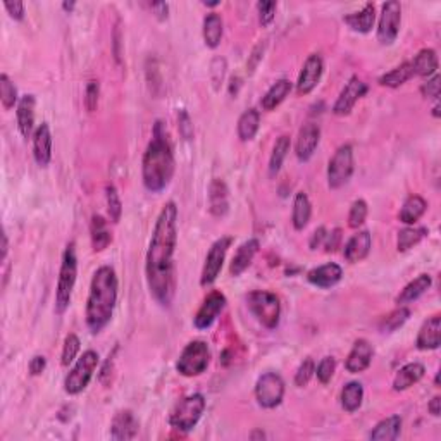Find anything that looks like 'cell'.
<instances>
[{"label":"cell","mask_w":441,"mask_h":441,"mask_svg":"<svg viewBox=\"0 0 441 441\" xmlns=\"http://www.w3.org/2000/svg\"><path fill=\"white\" fill-rule=\"evenodd\" d=\"M210 362L209 345L202 340H194L188 343L181 352L178 362H176V371L184 378H195L205 372Z\"/></svg>","instance_id":"8"},{"label":"cell","mask_w":441,"mask_h":441,"mask_svg":"<svg viewBox=\"0 0 441 441\" xmlns=\"http://www.w3.org/2000/svg\"><path fill=\"white\" fill-rule=\"evenodd\" d=\"M326 236H327V231L326 228H318L314 233H312L311 236V250H318L319 247H324V241H326Z\"/></svg>","instance_id":"54"},{"label":"cell","mask_w":441,"mask_h":441,"mask_svg":"<svg viewBox=\"0 0 441 441\" xmlns=\"http://www.w3.org/2000/svg\"><path fill=\"white\" fill-rule=\"evenodd\" d=\"M80 350H81L80 338H78L74 333L67 334L66 340H64V345H62V355H60V362H62L64 367H67L69 364H73L74 359L78 357V353H80Z\"/></svg>","instance_id":"43"},{"label":"cell","mask_w":441,"mask_h":441,"mask_svg":"<svg viewBox=\"0 0 441 441\" xmlns=\"http://www.w3.org/2000/svg\"><path fill=\"white\" fill-rule=\"evenodd\" d=\"M290 147H292V140H290L288 135H281L278 138L276 143L273 147V154H271V159H269V175L271 176H276L280 172L283 162H285L286 156L290 152Z\"/></svg>","instance_id":"39"},{"label":"cell","mask_w":441,"mask_h":441,"mask_svg":"<svg viewBox=\"0 0 441 441\" xmlns=\"http://www.w3.org/2000/svg\"><path fill=\"white\" fill-rule=\"evenodd\" d=\"M365 217H367V203H365V201H362V198H359V201L353 202L352 207H350L348 226L353 229L360 228L365 222Z\"/></svg>","instance_id":"45"},{"label":"cell","mask_w":441,"mask_h":441,"mask_svg":"<svg viewBox=\"0 0 441 441\" xmlns=\"http://www.w3.org/2000/svg\"><path fill=\"white\" fill-rule=\"evenodd\" d=\"M247 305L262 326H266L267 330L278 327L281 318V304L274 293L266 292V290L250 292L247 295Z\"/></svg>","instance_id":"5"},{"label":"cell","mask_w":441,"mask_h":441,"mask_svg":"<svg viewBox=\"0 0 441 441\" xmlns=\"http://www.w3.org/2000/svg\"><path fill=\"white\" fill-rule=\"evenodd\" d=\"M205 410V398L201 393H194L190 397L176 403L169 416V424L172 429L181 433H188L198 424Z\"/></svg>","instance_id":"6"},{"label":"cell","mask_w":441,"mask_h":441,"mask_svg":"<svg viewBox=\"0 0 441 441\" xmlns=\"http://www.w3.org/2000/svg\"><path fill=\"white\" fill-rule=\"evenodd\" d=\"M402 25V6L397 0L383 4L378 25V40L383 45H391L397 40Z\"/></svg>","instance_id":"12"},{"label":"cell","mask_w":441,"mask_h":441,"mask_svg":"<svg viewBox=\"0 0 441 441\" xmlns=\"http://www.w3.org/2000/svg\"><path fill=\"white\" fill-rule=\"evenodd\" d=\"M414 76H416V74H414L412 62H403L398 67H395V69H391L390 73L383 74V76L379 78V85L388 86V88H398V86L405 85V83Z\"/></svg>","instance_id":"37"},{"label":"cell","mask_w":441,"mask_h":441,"mask_svg":"<svg viewBox=\"0 0 441 441\" xmlns=\"http://www.w3.org/2000/svg\"><path fill=\"white\" fill-rule=\"evenodd\" d=\"M226 307V297L221 292H210L205 297L203 304L194 318V326L197 330H209L214 321L219 318V314Z\"/></svg>","instance_id":"13"},{"label":"cell","mask_w":441,"mask_h":441,"mask_svg":"<svg viewBox=\"0 0 441 441\" xmlns=\"http://www.w3.org/2000/svg\"><path fill=\"white\" fill-rule=\"evenodd\" d=\"M412 67L414 74H417V76H435L436 71H438V55H436L433 48H422L419 54L414 57Z\"/></svg>","instance_id":"31"},{"label":"cell","mask_w":441,"mask_h":441,"mask_svg":"<svg viewBox=\"0 0 441 441\" xmlns=\"http://www.w3.org/2000/svg\"><path fill=\"white\" fill-rule=\"evenodd\" d=\"M78 276V259L74 243H69L62 254V262H60L57 292H55V312L64 314L67 307L71 305V297H73L74 285H76Z\"/></svg>","instance_id":"4"},{"label":"cell","mask_w":441,"mask_h":441,"mask_svg":"<svg viewBox=\"0 0 441 441\" xmlns=\"http://www.w3.org/2000/svg\"><path fill=\"white\" fill-rule=\"evenodd\" d=\"M341 407L346 412H355L360 409L362 400H364V388L359 381H352L345 384L341 390Z\"/></svg>","instance_id":"38"},{"label":"cell","mask_w":441,"mask_h":441,"mask_svg":"<svg viewBox=\"0 0 441 441\" xmlns=\"http://www.w3.org/2000/svg\"><path fill=\"white\" fill-rule=\"evenodd\" d=\"M7 250H9V241H7V235L4 233L2 235V261H6Z\"/></svg>","instance_id":"59"},{"label":"cell","mask_w":441,"mask_h":441,"mask_svg":"<svg viewBox=\"0 0 441 441\" xmlns=\"http://www.w3.org/2000/svg\"><path fill=\"white\" fill-rule=\"evenodd\" d=\"M441 78L438 76V74H435V76L431 78V80H428L422 85L421 92L422 95H424V99H435L438 100L440 97V88H441Z\"/></svg>","instance_id":"50"},{"label":"cell","mask_w":441,"mask_h":441,"mask_svg":"<svg viewBox=\"0 0 441 441\" xmlns=\"http://www.w3.org/2000/svg\"><path fill=\"white\" fill-rule=\"evenodd\" d=\"M367 92V85L360 80L359 76H352L348 83L345 85V88L341 90L340 97L333 105V112L337 116H348L352 112V109L355 107V104Z\"/></svg>","instance_id":"14"},{"label":"cell","mask_w":441,"mask_h":441,"mask_svg":"<svg viewBox=\"0 0 441 441\" xmlns=\"http://www.w3.org/2000/svg\"><path fill=\"white\" fill-rule=\"evenodd\" d=\"M4 7H6V11L9 13V16L13 18V20L21 21L22 18H25V4L20 2V0H14V2H6L4 4Z\"/></svg>","instance_id":"52"},{"label":"cell","mask_w":441,"mask_h":441,"mask_svg":"<svg viewBox=\"0 0 441 441\" xmlns=\"http://www.w3.org/2000/svg\"><path fill=\"white\" fill-rule=\"evenodd\" d=\"M426 369L424 365L419 364V362H410V364H405L400 371L397 372L393 379V390L395 391H405L409 388H412L414 384H417L424 378Z\"/></svg>","instance_id":"25"},{"label":"cell","mask_w":441,"mask_h":441,"mask_svg":"<svg viewBox=\"0 0 441 441\" xmlns=\"http://www.w3.org/2000/svg\"><path fill=\"white\" fill-rule=\"evenodd\" d=\"M316 372V364L314 360L311 359V357H307L301 364L299 365V369H297V374H295V384L299 388H304L307 386L308 381L312 379V376H314Z\"/></svg>","instance_id":"46"},{"label":"cell","mask_w":441,"mask_h":441,"mask_svg":"<svg viewBox=\"0 0 441 441\" xmlns=\"http://www.w3.org/2000/svg\"><path fill=\"white\" fill-rule=\"evenodd\" d=\"M426 235H428V229L426 228H414V226H409V228L400 229L397 238L398 252L410 250V248L416 247Z\"/></svg>","instance_id":"40"},{"label":"cell","mask_w":441,"mask_h":441,"mask_svg":"<svg viewBox=\"0 0 441 441\" xmlns=\"http://www.w3.org/2000/svg\"><path fill=\"white\" fill-rule=\"evenodd\" d=\"M262 52H264V45H257V47H255V50H254V57L250 59V62L247 64V69H248V73H252V71L255 69V66H257L259 64V60H261V55H262Z\"/></svg>","instance_id":"57"},{"label":"cell","mask_w":441,"mask_h":441,"mask_svg":"<svg viewBox=\"0 0 441 441\" xmlns=\"http://www.w3.org/2000/svg\"><path fill=\"white\" fill-rule=\"evenodd\" d=\"M431 276L429 274H419V276L416 278L414 281H410L409 285L405 286V288L402 290V293L398 295L397 299V304L398 305H407V304H412V301H416L419 297L424 295L426 292L429 290V286H431Z\"/></svg>","instance_id":"30"},{"label":"cell","mask_w":441,"mask_h":441,"mask_svg":"<svg viewBox=\"0 0 441 441\" xmlns=\"http://www.w3.org/2000/svg\"><path fill=\"white\" fill-rule=\"evenodd\" d=\"M45 367H47V359L43 355H35L29 362V372L33 376H40L45 371Z\"/></svg>","instance_id":"55"},{"label":"cell","mask_w":441,"mask_h":441,"mask_svg":"<svg viewBox=\"0 0 441 441\" xmlns=\"http://www.w3.org/2000/svg\"><path fill=\"white\" fill-rule=\"evenodd\" d=\"M233 238L231 236H222V238L216 240L210 247L209 254L205 257V264H203L202 276H201V285L202 286H210L219 276L222 264H224L226 254H228L229 247H231Z\"/></svg>","instance_id":"11"},{"label":"cell","mask_w":441,"mask_h":441,"mask_svg":"<svg viewBox=\"0 0 441 441\" xmlns=\"http://www.w3.org/2000/svg\"><path fill=\"white\" fill-rule=\"evenodd\" d=\"M276 9H278V4L269 2V0L257 4L259 21H261L262 26H267V25H271V22H273L274 16H276Z\"/></svg>","instance_id":"49"},{"label":"cell","mask_w":441,"mask_h":441,"mask_svg":"<svg viewBox=\"0 0 441 441\" xmlns=\"http://www.w3.org/2000/svg\"><path fill=\"white\" fill-rule=\"evenodd\" d=\"M372 238L369 231H359L352 236L345 245V250H343V257L346 259L350 264H357L364 261L365 257L371 252Z\"/></svg>","instance_id":"22"},{"label":"cell","mask_w":441,"mask_h":441,"mask_svg":"<svg viewBox=\"0 0 441 441\" xmlns=\"http://www.w3.org/2000/svg\"><path fill=\"white\" fill-rule=\"evenodd\" d=\"M35 105H36L35 95H25L21 97L20 102H18L16 107L18 128H20V133L25 138L32 137L33 128H35Z\"/></svg>","instance_id":"23"},{"label":"cell","mask_w":441,"mask_h":441,"mask_svg":"<svg viewBox=\"0 0 441 441\" xmlns=\"http://www.w3.org/2000/svg\"><path fill=\"white\" fill-rule=\"evenodd\" d=\"M372 355H374V350H372L371 343L364 338L357 340L353 343L352 350H350L348 357H346L345 367L350 374H359V372H364L365 369L371 365Z\"/></svg>","instance_id":"17"},{"label":"cell","mask_w":441,"mask_h":441,"mask_svg":"<svg viewBox=\"0 0 441 441\" xmlns=\"http://www.w3.org/2000/svg\"><path fill=\"white\" fill-rule=\"evenodd\" d=\"M99 95H100V85L99 81L92 80L86 85L85 92V107L88 112H95L99 107Z\"/></svg>","instance_id":"48"},{"label":"cell","mask_w":441,"mask_h":441,"mask_svg":"<svg viewBox=\"0 0 441 441\" xmlns=\"http://www.w3.org/2000/svg\"><path fill=\"white\" fill-rule=\"evenodd\" d=\"M150 9L156 13V16L159 18V20H165L168 18V13H169V6L165 2H154L150 4Z\"/></svg>","instance_id":"56"},{"label":"cell","mask_w":441,"mask_h":441,"mask_svg":"<svg viewBox=\"0 0 441 441\" xmlns=\"http://www.w3.org/2000/svg\"><path fill=\"white\" fill-rule=\"evenodd\" d=\"M259 124H261V114L255 109H248L238 119V138L241 142H250L259 131Z\"/></svg>","instance_id":"36"},{"label":"cell","mask_w":441,"mask_h":441,"mask_svg":"<svg viewBox=\"0 0 441 441\" xmlns=\"http://www.w3.org/2000/svg\"><path fill=\"white\" fill-rule=\"evenodd\" d=\"M285 397V381L278 372H266L255 384V398L262 409H276Z\"/></svg>","instance_id":"10"},{"label":"cell","mask_w":441,"mask_h":441,"mask_svg":"<svg viewBox=\"0 0 441 441\" xmlns=\"http://www.w3.org/2000/svg\"><path fill=\"white\" fill-rule=\"evenodd\" d=\"M259 248H261V243H259L257 238L243 241L238 247V250H236V254L233 255L231 266H229V274L235 278L241 276V274L250 267L252 261H254V257L257 255Z\"/></svg>","instance_id":"20"},{"label":"cell","mask_w":441,"mask_h":441,"mask_svg":"<svg viewBox=\"0 0 441 441\" xmlns=\"http://www.w3.org/2000/svg\"><path fill=\"white\" fill-rule=\"evenodd\" d=\"M410 318V311L407 307L400 305L398 308H395L393 312H390L388 316H384L379 323V331L381 333H393L398 327H402L407 323V319Z\"/></svg>","instance_id":"41"},{"label":"cell","mask_w":441,"mask_h":441,"mask_svg":"<svg viewBox=\"0 0 441 441\" xmlns=\"http://www.w3.org/2000/svg\"><path fill=\"white\" fill-rule=\"evenodd\" d=\"M345 22L353 29V32L369 33L372 28H374V22H376L374 4H365L359 13H353V14H350V16H346Z\"/></svg>","instance_id":"27"},{"label":"cell","mask_w":441,"mask_h":441,"mask_svg":"<svg viewBox=\"0 0 441 441\" xmlns=\"http://www.w3.org/2000/svg\"><path fill=\"white\" fill-rule=\"evenodd\" d=\"M105 198H107V210L109 216H111V221L119 222L121 216H123V202H121V197L114 184H107V188H105Z\"/></svg>","instance_id":"44"},{"label":"cell","mask_w":441,"mask_h":441,"mask_svg":"<svg viewBox=\"0 0 441 441\" xmlns=\"http://www.w3.org/2000/svg\"><path fill=\"white\" fill-rule=\"evenodd\" d=\"M178 245V207L164 203L154 226L145 259V276L150 295L162 307H171L176 295L175 254Z\"/></svg>","instance_id":"1"},{"label":"cell","mask_w":441,"mask_h":441,"mask_svg":"<svg viewBox=\"0 0 441 441\" xmlns=\"http://www.w3.org/2000/svg\"><path fill=\"white\" fill-rule=\"evenodd\" d=\"M319 142H321V128L316 123H307L300 128L299 137L295 143V154L299 161L307 162L314 156L316 149H318Z\"/></svg>","instance_id":"16"},{"label":"cell","mask_w":441,"mask_h":441,"mask_svg":"<svg viewBox=\"0 0 441 441\" xmlns=\"http://www.w3.org/2000/svg\"><path fill=\"white\" fill-rule=\"evenodd\" d=\"M353 169H355L353 149L352 145L346 143L334 152L330 164H327V184H330V188L337 190V188H341L343 184L348 183V179L353 175Z\"/></svg>","instance_id":"9"},{"label":"cell","mask_w":441,"mask_h":441,"mask_svg":"<svg viewBox=\"0 0 441 441\" xmlns=\"http://www.w3.org/2000/svg\"><path fill=\"white\" fill-rule=\"evenodd\" d=\"M33 157L40 168H47L52 161V133L48 123H41L33 133Z\"/></svg>","instance_id":"19"},{"label":"cell","mask_w":441,"mask_h":441,"mask_svg":"<svg viewBox=\"0 0 441 441\" xmlns=\"http://www.w3.org/2000/svg\"><path fill=\"white\" fill-rule=\"evenodd\" d=\"M428 410L429 414H433L435 417H438L441 414V398L440 397H435L431 402H429L428 405Z\"/></svg>","instance_id":"58"},{"label":"cell","mask_w":441,"mask_h":441,"mask_svg":"<svg viewBox=\"0 0 441 441\" xmlns=\"http://www.w3.org/2000/svg\"><path fill=\"white\" fill-rule=\"evenodd\" d=\"M290 92H292V81L286 80V78L278 80L269 90H267L266 95L262 97L264 111H274V109L290 95Z\"/></svg>","instance_id":"34"},{"label":"cell","mask_w":441,"mask_h":441,"mask_svg":"<svg viewBox=\"0 0 441 441\" xmlns=\"http://www.w3.org/2000/svg\"><path fill=\"white\" fill-rule=\"evenodd\" d=\"M0 100H2L4 109H13L20 102L18 100L16 85L11 81V78L7 74L0 76Z\"/></svg>","instance_id":"42"},{"label":"cell","mask_w":441,"mask_h":441,"mask_svg":"<svg viewBox=\"0 0 441 441\" xmlns=\"http://www.w3.org/2000/svg\"><path fill=\"white\" fill-rule=\"evenodd\" d=\"M90 236H92L93 252H102L112 243V233L109 229L107 221L102 216H93L90 224Z\"/></svg>","instance_id":"29"},{"label":"cell","mask_w":441,"mask_h":441,"mask_svg":"<svg viewBox=\"0 0 441 441\" xmlns=\"http://www.w3.org/2000/svg\"><path fill=\"white\" fill-rule=\"evenodd\" d=\"M119 283L116 271L109 266H102L93 274L90 283L88 299H86L85 318L86 326L93 334L100 333L114 314L116 301H118Z\"/></svg>","instance_id":"3"},{"label":"cell","mask_w":441,"mask_h":441,"mask_svg":"<svg viewBox=\"0 0 441 441\" xmlns=\"http://www.w3.org/2000/svg\"><path fill=\"white\" fill-rule=\"evenodd\" d=\"M402 431V417L400 416H391L383 419L381 422L376 424V428L372 429L369 438L372 441H393L400 436Z\"/></svg>","instance_id":"28"},{"label":"cell","mask_w":441,"mask_h":441,"mask_svg":"<svg viewBox=\"0 0 441 441\" xmlns=\"http://www.w3.org/2000/svg\"><path fill=\"white\" fill-rule=\"evenodd\" d=\"M179 124H181V126H179L181 135H183V137L186 138V140H190L191 135H194V126H191L190 116H188L184 111L179 112Z\"/></svg>","instance_id":"53"},{"label":"cell","mask_w":441,"mask_h":441,"mask_svg":"<svg viewBox=\"0 0 441 441\" xmlns=\"http://www.w3.org/2000/svg\"><path fill=\"white\" fill-rule=\"evenodd\" d=\"M175 154L169 140L168 130L164 123L157 121L154 126L152 140L147 145L142 162L143 184L152 194H161L169 186L172 176H175Z\"/></svg>","instance_id":"2"},{"label":"cell","mask_w":441,"mask_h":441,"mask_svg":"<svg viewBox=\"0 0 441 441\" xmlns=\"http://www.w3.org/2000/svg\"><path fill=\"white\" fill-rule=\"evenodd\" d=\"M324 71L323 57L319 54L308 55L304 67L300 71L299 81H297V93L299 95H308L316 86L319 85Z\"/></svg>","instance_id":"15"},{"label":"cell","mask_w":441,"mask_h":441,"mask_svg":"<svg viewBox=\"0 0 441 441\" xmlns=\"http://www.w3.org/2000/svg\"><path fill=\"white\" fill-rule=\"evenodd\" d=\"M312 216V205L311 201H308L307 194L304 191H299L295 195V201H293V212H292V222L293 228L295 229H304L305 226L308 224Z\"/></svg>","instance_id":"35"},{"label":"cell","mask_w":441,"mask_h":441,"mask_svg":"<svg viewBox=\"0 0 441 441\" xmlns=\"http://www.w3.org/2000/svg\"><path fill=\"white\" fill-rule=\"evenodd\" d=\"M334 371H337V359L334 357H324V359L319 362L318 369H316V374H318V379L323 384H327L333 378Z\"/></svg>","instance_id":"47"},{"label":"cell","mask_w":441,"mask_h":441,"mask_svg":"<svg viewBox=\"0 0 441 441\" xmlns=\"http://www.w3.org/2000/svg\"><path fill=\"white\" fill-rule=\"evenodd\" d=\"M416 345L419 350H436L441 345V318L440 314L431 316L421 326Z\"/></svg>","instance_id":"21"},{"label":"cell","mask_w":441,"mask_h":441,"mask_svg":"<svg viewBox=\"0 0 441 441\" xmlns=\"http://www.w3.org/2000/svg\"><path fill=\"white\" fill-rule=\"evenodd\" d=\"M428 210V202L421 197V195H410L407 197V201L403 202L402 210H400V221L403 224H416L417 221L424 216V212Z\"/></svg>","instance_id":"33"},{"label":"cell","mask_w":441,"mask_h":441,"mask_svg":"<svg viewBox=\"0 0 441 441\" xmlns=\"http://www.w3.org/2000/svg\"><path fill=\"white\" fill-rule=\"evenodd\" d=\"M100 357L95 350H86L83 352V355L76 360V364L73 365V369L69 371V374L64 379V391L67 395H80L90 381L93 378V372L97 371V365H99Z\"/></svg>","instance_id":"7"},{"label":"cell","mask_w":441,"mask_h":441,"mask_svg":"<svg viewBox=\"0 0 441 441\" xmlns=\"http://www.w3.org/2000/svg\"><path fill=\"white\" fill-rule=\"evenodd\" d=\"M341 278H343V269L334 262L316 267V269L308 271V274H307L308 283L318 286V288H331V286H334L337 283H340Z\"/></svg>","instance_id":"24"},{"label":"cell","mask_w":441,"mask_h":441,"mask_svg":"<svg viewBox=\"0 0 441 441\" xmlns=\"http://www.w3.org/2000/svg\"><path fill=\"white\" fill-rule=\"evenodd\" d=\"M74 7H76V2H64L62 4V9L67 11V13H71V11H73Z\"/></svg>","instance_id":"60"},{"label":"cell","mask_w":441,"mask_h":441,"mask_svg":"<svg viewBox=\"0 0 441 441\" xmlns=\"http://www.w3.org/2000/svg\"><path fill=\"white\" fill-rule=\"evenodd\" d=\"M140 422L131 410H119L111 422V436L118 441L137 438Z\"/></svg>","instance_id":"18"},{"label":"cell","mask_w":441,"mask_h":441,"mask_svg":"<svg viewBox=\"0 0 441 441\" xmlns=\"http://www.w3.org/2000/svg\"><path fill=\"white\" fill-rule=\"evenodd\" d=\"M340 241H341V229L340 228H337V229H333L331 233H327L326 241H324V248H326L327 254H330V252H337L338 247H340Z\"/></svg>","instance_id":"51"},{"label":"cell","mask_w":441,"mask_h":441,"mask_svg":"<svg viewBox=\"0 0 441 441\" xmlns=\"http://www.w3.org/2000/svg\"><path fill=\"white\" fill-rule=\"evenodd\" d=\"M209 203H210V212L214 216L221 217L228 212L229 202H228V186L226 183L219 178L212 179L209 186Z\"/></svg>","instance_id":"26"},{"label":"cell","mask_w":441,"mask_h":441,"mask_svg":"<svg viewBox=\"0 0 441 441\" xmlns=\"http://www.w3.org/2000/svg\"><path fill=\"white\" fill-rule=\"evenodd\" d=\"M224 33V22L217 13L207 14L203 20V40L209 48H217Z\"/></svg>","instance_id":"32"}]
</instances>
